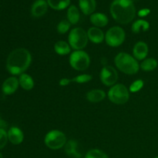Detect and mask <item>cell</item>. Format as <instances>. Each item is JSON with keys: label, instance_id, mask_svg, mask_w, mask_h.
<instances>
[{"label": "cell", "instance_id": "29", "mask_svg": "<svg viewBox=\"0 0 158 158\" xmlns=\"http://www.w3.org/2000/svg\"><path fill=\"white\" fill-rule=\"evenodd\" d=\"M8 141V134L5 129L0 127V150L2 149Z\"/></svg>", "mask_w": 158, "mask_h": 158}, {"label": "cell", "instance_id": "10", "mask_svg": "<svg viewBox=\"0 0 158 158\" xmlns=\"http://www.w3.org/2000/svg\"><path fill=\"white\" fill-rule=\"evenodd\" d=\"M19 86V83L18 79L15 77H11L3 82L2 89L5 95H11L17 90Z\"/></svg>", "mask_w": 158, "mask_h": 158}, {"label": "cell", "instance_id": "2", "mask_svg": "<svg viewBox=\"0 0 158 158\" xmlns=\"http://www.w3.org/2000/svg\"><path fill=\"white\" fill-rule=\"evenodd\" d=\"M110 13L117 23L127 24L135 18L136 8L132 0H114L110 6Z\"/></svg>", "mask_w": 158, "mask_h": 158}, {"label": "cell", "instance_id": "4", "mask_svg": "<svg viewBox=\"0 0 158 158\" xmlns=\"http://www.w3.org/2000/svg\"><path fill=\"white\" fill-rule=\"evenodd\" d=\"M87 32L80 27H77L70 31L68 37L69 46L75 50H82L88 43Z\"/></svg>", "mask_w": 158, "mask_h": 158}, {"label": "cell", "instance_id": "6", "mask_svg": "<svg viewBox=\"0 0 158 158\" xmlns=\"http://www.w3.org/2000/svg\"><path fill=\"white\" fill-rule=\"evenodd\" d=\"M44 142L49 149L59 150L66 145V137L62 131L53 130L46 134Z\"/></svg>", "mask_w": 158, "mask_h": 158}, {"label": "cell", "instance_id": "26", "mask_svg": "<svg viewBox=\"0 0 158 158\" xmlns=\"http://www.w3.org/2000/svg\"><path fill=\"white\" fill-rule=\"evenodd\" d=\"M71 23L68 20H62L57 25V32L60 34H65L69 31Z\"/></svg>", "mask_w": 158, "mask_h": 158}, {"label": "cell", "instance_id": "25", "mask_svg": "<svg viewBox=\"0 0 158 158\" xmlns=\"http://www.w3.org/2000/svg\"><path fill=\"white\" fill-rule=\"evenodd\" d=\"M85 158H109L103 151L98 149H92L87 152Z\"/></svg>", "mask_w": 158, "mask_h": 158}, {"label": "cell", "instance_id": "13", "mask_svg": "<svg viewBox=\"0 0 158 158\" xmlns=\"http://www.w3.org/2000/svg\"><path fill=\"white\" fill-rule=\"evenodd\" d=\"M7 134L8 140L12 144H20L23 141V139H24L23 132L17 127H12L11 128H9V131L7 132Z\"/></svg>", "mask_w": 158, "mask_h": 158}, {"label": "cell", "instance_id": "15", "mask_svg": "<svg viewBox=\"0 0 158 158\" xmlns=\"http://www.w3.org/2000/svg\"><path fill=\"white\" fill-rule=\"evenodd\" d=\"M91 23L95 26V27H104L108 24V18L105 14L101 12L93 13L89 17Z\"/></svg>", "mask_w": 158, "mask_h": 158}, {"label": "cell", "instance_id": "9", "mask_svg": "<svg viewBox=\"0 0 158 158\" xmlns=\"http://www.w3.org/2000/svg\"><path fill=\"white\" fill-rule=\"evenodd\" d=\"M100 77L103 84L106 85V86H113L117 83L118 74L117 70L113 66H106L101 69Z\"/></svg>", "mask_w": 158, "mask_h": 158}, {"label": "cell", "instance_id": "11", "mask_svg": "<svg viewBox=\"0 0 158 158\" xmlns=\"http://www.w3.org/2000/svg\"><path fill=\"white\" fill-rule=\"evenodd\" d=\"M48 6L49 5L46 0H36L31 8V13L32 16L40 18L44 15L48 10Z\"/></svg>", "mask_w": 158, "mask_h": 158}, {"label": "cell", "instance_id": "31", "mask_svg": "<svg viewBox=\"0 0 158 158\" xmlns=\"http://www.w3.org/2000/svg\"><path fill=\"white\" fill-rule=\"evenodd\" d=\"M70 83H71L70 79L63 78L60 80V82H59V84L62 86H67V85H69Z\"/></svg>", "mask_w": 158, "mask_h": 158}, {"label": "cell", "instance_id": "21", "mask_svg": "<svg viewBox=\"0 0 158 158\" xmlns=\"http://www.w3.org/2000/svg\"><path fill=\"white\" fill-rule=\"evenodd\" d=\"M150 24L148 21L144 19H138L134 22L132 25V32L134 33H139L140 32H146L149 29Z\"/></svg>", "mask_w": 158, "mask_h": 158}, {"label": "cell", "instance_id": "27", "mask_svg": "<svg viewBox=\"0 0 158 158\" xmlns=\"http://www.w3.org/2000/svg\"><path fill=\"white\" fill-rule=\"evenodd\" d=\"M92 78V76L89 75V74H81V75L77 76V77H74V78L70 79V81L71 83L75 82V83H85L90 81Z\"/></svg>", "mask_w": 158, "mask_h": 158}, {"label": "cell", "instance_id": "3", "mask_svg": "<svg viewBox=\"0 0 158 158\" xmlns=\"http://www.w3.org/2000/svg\"><path fill=\"white\" fill-rule=\"evenodd\" d=\"M114 63L121 72L127 75L136 74L140 69L137 60L127 52H119L114 58Z\"/></svg>", "mask_w": 158, "mask_h": 158}, {"label": "cell", "instance_id": "1", "mask_svg": "<svg viewBox=\"0 0 158 158\" xmlns=\"http://www.w3.org/2000/svg\"><path fill=\"white\" fill-rule=\"evenodd\" d=\"M32 56L27 49L18 48L9 53L6 60V69L12 75H21L29 67Z\"/></svg>", "mask_w": 158, "mask_h": 158}, {"label": "cell", "instance_id": "8", "mask_svg": "<svg viewBox=\"0 0 158 158\" xmlns=\"http://www.w3.org/2000/svg\"><path fill=\"white\" fill-rule=\"evenodd\" d=\"M124 30L120 26H114L108 29L105 35V41L106 44L112 47H117L123 44L125 40Z\"/></svg>", "mask_w": 158, "mask_h": 158}, {"label": "cell", "instance_id": "12", "mask_svg": "<svg viewBox=\"0 0 158 158\" xmlns=\"http://www.w3.org/2000/svg\"><path fill=\"white\" fill-rule=\"evenodd\" d=\"M148 54V46L146 43L140 41L135 44L133 49V55L137 60H145Z\"/></svg>", "mask_w": 158, "mask_h": 158}, {"label": "cell", "instance_id": "23", "mask_svg": "<svg viewBox=\"0 0 158 158\" xmlns=\"http://www.w3.org/2000/svg\"><path fill=\"white\" fill-rule=\"evenodd\" d=\"M49 6L55 10H63L70 4V0H47Z\"/></svg>", "mask_w": 158, "mask_h": 158}, {"label": "cell", "instance_id": "16", "mask_svg": "<svg viewBox=\"0 0 158 158\" xmlns=\"http://www.w3.org/2000/svg\"><path fill=\"white\" fill-rule=\"evenodd\" d=\"M80 8L84 15H92L97 7L96 0H79Z\"/></svg>", "mask_w": 158, "mask_h": 158}, {"label": "cell", "instance_id": "28", "mask_svg": "<svg viewBox=\"0 0 158 158\" xmlns=\"http://www.w3.org/2000/svg\"><path fill=\"white\" fill-rule=\"evenodd\" d=\"M144 83H143V80H137L136 81H134V83H131V86H130V91L132 93H137L139 90L143 88Z\"/></svg>", "mask_w": 158, "mask_h": 158}, {"label": "cell", "instance_id": "7", "mask_svg": "<svg viewBox=\"0 0 158 158\" xmlns=\"http://www.w3.org/2000/svg\"><path fill=\"white\" fill-rule=\"evenodd\" d=\"M69 63L74 69L84 71L89 66L90 59L89 55L83 50H76L69 56Z\"/></svg>", "mask_w": 158, "mask_h": 158}, {"label": "cell", "instance_id": "30", "mask_svg": "<svg viewBox=\"0 0 158 158\" xmlns=\"http://www.w3.org/2000/svg\"><path fill=\"white\" fill-rule=\"evenodd\" d=\"M151 13V10L149 9H142L138 12V15L140 17H145Z\"/></svg>", "mask_w": 158, "mask_h": 158}, {"label": "cell", "instance_id": "19", "mask_svg": "<svg viewBox=\"0 0 158 158\" xmlns=\"http://www.w3.org/2000/svg\"><path fill=\"white\" fill-rule=\"evenodd\" d=\"M19 86L25 90H31L34 87L33 79L26 73H23L19 76Z\"/></svg>", "mask_w": 158, "mask_h": 158}, {"label": "cell", "instance_id": "32", "mask_svg": "<svg viewBox=\"0 0 158 158\" xmlns=\"http://www.w3.org/2000/svg\"><path fill=\"white\" fill-rule=\"evenodd\" d=\"M0 158H3V157H2V154L1 153H0Z\"/></svg>", "mask_w": 158, "mask_h": 158}, {"label": "cell", "instance_id": "18", "mask_svg": "<svg viewBox=\"0 0 158 158\" xmlns=\"http://www.w3.org/2000/svg\"><path fill=\"white\" fill-rule=\"evenodd\" d=\"M106 97V94L102 89H92L86 94V99L91 103H98L102 101Z\"/></svg>", "mask_w": 158, "mask_h": 158}, {"label": "cell", "instance_id": "33", "mask_svg": "<svg viewBox=\"0 0 158 158\" xmlns=\"http://www.w3.org/2000/svg\"><path fill=\"white\" fill-rule=\"evenodd\" d=\"M154 158H158V157H154Z\"/></svg>", "mask_w": 158, "mask_h": 158}, {"label": "cell", "instance_id": "14", "mask_svg": "<svg viewBox=\"0 0 158 158\" xmlns=\"http://www.w3.org/2000/svg\"><path fill=\"white\" fill-rule=\"evenodd\" d=\"M87 35L88 39L95 44H100L103 43L105 39L103 32L98 27L89 28L87 31Z\"/></svg>", "mask_w": 158, "mask_h": 158}, {"label": "cell", "instance_id": "24", "mask_svg": "<svg viewBox=\"0 0 158 158\" xmlns=\"http://www.w3.org/2000/svg\"><path fill=\"white\" fill-rule=\"evenodd\" d=\"M140 67L143 71H152L157 67V61L154 58H148L143 60Z\"/></svg>", "mask_w": 158, "mask_h": 158}, {"label": "cell", "instance_id": "22", "mask_svg": "<svg viewBox=\"0 0 158 158\" xmlns=\"http://www.w3.org/2000/svg\"><path fill=\"white\" fill-rule=\"evenodd\" d=\"M68 21L73 25L77 24L80 20V12L76 6H70L67 11Z\"/></svg>", "mask_w": 158, "mask_h": 158}, {"label": "cell", "instance_id": "5", "mask_svg": "<svg viewBox=\"0 0 158 158\" xmlns=\"http://www.w3.org/2000/svg\"><path fill=\"white\" fill-rule=\"evenodd\" d=\"M129 91L123 84H115L110 89L108 98L112 103L117 105L126 103L129 100Z\"/></svg>", "mask_w": 158, "mask_h": 158}, {"label": "cell", "instance_id": "20", "mask_svg": "<svg viewBox=\"0 0 158 158\" xmlns=\"http://www.w3.org/2000/svg\"><path fill=\"white\" fill-rule=\"evenodd\" d=\"M54 50L59 55L65 56L70 52L71 46L66 42L60 40V41L56 43V44L54 45Z\"/></svg>", "mask_w": 158, "mask_h": 158}, {"label": "cell", "instance_id": "17", "mask_svg": "<svg viewBox=\"0 0 158 158\" xmlns=\"http://www.w3.org/2000/svg\"><path fill=\"white\" fill-rule=\"evenodd\" d=\"M65 152L70 157L75 158L81 157V154L78 151V143L77 140H69L65 145Z\"/></svg>", "mask_w": 158, "mask_h": 158}]
</instances>
